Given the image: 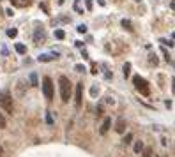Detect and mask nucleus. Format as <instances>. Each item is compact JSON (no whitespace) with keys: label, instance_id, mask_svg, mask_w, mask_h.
Segmentation results:
<instances>
[{"label":"nucleus","instance_id":"f257e3e1","mask_svg":"<svg viewBox=\"0 0 175 157\" xmlns=\"http://www.w3.org/2000/svg\"><path fill=\"white\" fill-rule=\"evenodd\" d=\"M58 86H60V97L62 102H69L71 99V81L67 76H60L58 78Z\"/></svg>","mask_w":175,"mask_h":157},{"label":"nucleus","instance_id":"f03ea898","mask_svg":"<svg viewBox=\"0 0 175 157\" xmlns=\"http://www.w3.org/2000/svg\"><path fill=\"white\" fill-rule=\"evenodd\" d=\"M42 94H44V97H46L48 101L53 99V81H51V78H48V76L42 80Z\"/></svg>","mask_w":175,"mask_h":157},{"label":"nucleus","instance_id":"7ed1b4c3","mask_svg":"<svg viewBox=\"0 0 175 157\" xmlns=\"http://www.w3.org/2000/svg\"><path fill=\"white\" fill-rule=\"evenodd\" d=\"M133 83H135V86L138 88V90L143 94V95H149L150 94V88H149V83L142 78V76H135L133 78Z\"/></svg>","mask_w":175,"mask_h":157},{"label":"nucleus","instance_id":"20e7f679","mask_svg":"<svg viewBox=\"0 0 175 157\" xmlns=\"http://www.w3.org/2000/svg\"><path fill=\"white\" fill-rule=\"evenodd\" d=\"M0 106H2L7 113H12V99L9 94H2L0 95Z\"/></svg>","mask_w":175,"mask_h":157},{"label":"nucleus","instance_id":"39448f33","mask_svg":"<svg viewBox=\"0 0 175 157\" xmlns=\"http://www.w3.org/2000/svg\"><path fill=\"white\" fill-rule=\"evenodd\" d=\"M81 99H83V83H78V85H76V95H74L76 108L81 106Z\"/></svg>","mask_w":175,"mask_h":157},{"label":"nucleus","instance_id":"423d86ee","mask_svg":"<svg viewBox=\"0 0 175 157\" xmlns=\"http://www.w3.org/2000/svg\"><path fill=\"white\" fill-rule=\"evenodd\" d=\"M58 57H60V55H58L57 51H53V53H42L37 60H39V62H53V60H57Z\"/></svg>","mask_w":175,"mask_h":157},{"label":"nucleus","instance_id":"0eeeda50","mask_svg":"<svg viewBox=\"0 0 175 157\" xmlns=\"http://www.w3.org/2000/svg\"><path fill=\"white\" fill-rule=\"evenodd\" d=\"M115 131L119 132V134H122V132H126V120L120 117L119 120H117V124H115Z\"/></svg>","mask_w":175,"mask_h":157},{"label":"nucleus","instance_id":"6e6552de","mask_svg":"<svg viewBox=\"0 0 175 157\" xmlns=\"http://www.w3.org/2000/svg\"><path fill=\"white\" fill-rule=\"evenodd\" d=\"M44 37H46V34H44V30H42V28H37L35 30V34H34V41L35 42H42V41H44Z\"/></svg>","mask_w":175,"mask_h":157},{"label":"nucleus","instance_id":"1a4fd4ad","mask_svg":"<svg viewBox=\"0 0 175 157\" xmlns=\"http://www.w3.org/2000/svg\"><path fill=\"white\" fill-rule=\"evenodd\" d=\"M110 125H112V118H110V117H106L104 122H103V125H101V131H99V132H101V134H106L108 129H110Z\"/></svg>","mask_w":175,"mask_h":157},{"label":"nucleus","instance_id":"9d476101","mask_svg":"<svg viewBox=\"0 0 175 157\" xmlns=\"http://www.w3.org/2000/svg\"><path fill=\"white\" fill-rule=\"evenodd\" d=\"M14 50H16L19 55H25V53H27V46H25V44H21V42H16V44H14Z\"/></svg>","mask_w":175,"mask_h":157},{"label":"nucleus","instance_id":"9b49d317","mask_svg":"<svg viewBox=\"0 0 175 157\" xmlns=\"http://www.w3.org/2000/svg\"><path fill=\"white\" fill-rule=\"evenodd\" d=\"M122 27H124L126 30H129V32L135 30V28H133V23H131V19H126V18L122 19Z\"/></svg>","mask_w":175,"mask_h":157},{"label":"nucleus","instance_id":"f8f14e48","mask_svg":"<svg viewBox=\"0 0 175 157\" xmlns=\"http://www.w3.org/2000/svg\"><path fill=\"white\" fill-rule=\"evenodd\" d=\"M122 73H124V76H126V78L131 74V64H129V62H126V64H124V67H122Z\"/></svg>","mask_w":175,"mask_h":157},{"label":"nucleus","instance_id":"ddd939ff","mask_svg":"<svg viewBox=\"0 0 175 157\" xmlns=\"http://www.w3.org/2000/svg\"><path fill=\"white\" fill-rule=\"evenodd\" d=\"M30 85H32V86H37V85H39V81H37V74H35V73L30 74Z\"/></svg>","mask_w":175,"mask_h":157},{"label":"nucleus","instance_id":"4468645a","mask_svg":"<svg viewBox=\"0 0 175 157\" xmlns=\"http://www.w3.org/2000/svg\"><path fill=\"white\" fill-rule=\"evenodd\" d=\"M55 37L62 41V39L65 37V32H64V30H60V28H57V30H55Z\"/></svg>","mask_w":175,"mask_h":157},{"label":"nucleus","instance_id":"2eb2a0df","mask_svg":"<svg viewBox=\"0 0 175 157\" xmlns=\"http://www.w3.org/2000/svg\"><path fill=\"white\" fill-rule=\"evenodd\" d=\"M142 150H143V143L142 141H136L135 143V154H140Z\"/></svg>","mask_w":175,"mask_h":157},{"label":"nucleus","instance_id":"dca6fc26","mask_svg":"<svg viewBox=\"0 0 175 157\" xmlns=\"http://www.w3.org/2000/svg\"><path fill=\"white\" fill-rule=\"evenodd\" d=\"M74 71H76V73H85L87 69H85L83 64H76V65H74Z\"/></svg>","mask_w":175,"mask_h":157},{"label":"nucleus","instance_id":"f3484780","mask_svg":"<svg viewBox=\"0 0 175 157\" xmlns=\"http://www.w3.org/2000/svg\"><path fill=\"white\" fill-rule=\"evenodd\" d=\"M74 11L80 12V14H83V9H81V6H80V0H74Z\"/></svg>","mask_w":175,"mask_h":157},{"label":"nucleus","instance_id":"a211bd4d","mask_svg":"<svg viewBox=\"0 0 175 157\" xmlns=\"http://www.w3.org/2000/svg\"><path fill=\"white\" fill-rule=\"evenodd\" d=\"M6 125H7V122H6V117L0 113V129H6Z\"/></svg>","mask_w":175,"mask_h":157},{"label":"nucleus","instance_id":"6ab92c4d","mask_svg":"<svg viewBox=\"0 0 175 157\" xmlns=\"http://www.w3.org/2000/svg\"><path fill=\"white\" fill-rule=\"evenodd\" d=\"M159 42H161V44H165V46H170V48L173 46V39H170V41H166V39H161Z\"/></svg>","mask_w":175,"mask_h":157},{"label":"nucleus","instance_id":"aec40b11","mask_svg":"<svg viewBox=\"0 0 175 157\" xmlns=\"http://www.w3.org/2000/svg\"><path fill=\"white\" fill-rule=\"evenodd\" d=\"M7 35H9V37H16V35H18V30H16V28H9V30H7Z\"/></svg>","mask_w":175,"mask_h":157},{"label":"nucleus","instance_id":"412c9836","mask_svg":"<svg viewBox=\"0 0 175 157\" xmlns=\"http://www.w3.org/2000/svg\"><path fill=\"white\" fill-rule=\"evenodd\" d=\"M131 140H133V134H131V132H127V134H126V138H124V143L127 145V143H131Z\"/></svg>","mask_w":175,"mask_h":157},{"label":"nucleus","instance_id":"4be33fe9","mask_svg":"<svg viewBox=\"0 0 175 157\" xmlns=\"http://www.w3.org/2000/svg\"><path fill=\"white\" fill-rule=\"evenodd\" d=\"M67 21H69V18H67V16H60V18L57 19V23H67Z\"/></svg>","mask_w":175,"mask_h":157},{"label":"nucleus","instance_id":"5701e85b","mask_svg":"<svg viewBox=\"0 0 175 157\" xmlns=\"http://www.w3.org/2000/svg\"><path fill=\"white\" fill-rule=\"evenodd\" d=\"M76 30H78L80 34H85V32H87V25H78V28H76Z\"/></svg>","mask_w":175,"mask_h":157},{"label":"nucleus","instance_id":"b1692460","mask_svg":"<svg viewBox=\"0 0 175 157\" xmlns=\"http://www.w3.org/2000/svg\"><path fill=\"white\" fill-rule=\"evenodd\" d=\"M143 157H152V150L150 148H145L143 150Z\"/></svg>","mask_w":175,"mask_h":157},{"label":"nucleus","instance_id":"393cba45","mask_svg":"<svg viewBox=\"0 0 175 157\" xmlns=\"http://www.w3.org/2000/svg\"><path fill=\"white\" fill-rule=\"evenodd\" d=\"M14 6H25V0H11Z\"/></svg>","mask_w":175,"mask_h":157},{"label":"nucleus","instance_id":"a878e982","mask_svg":"<svg viewBox=\"0 0 175 157\" xmlns=\"http://www.w3.org/2000/svg\"><path fill=\"white\" fill-rule=\"evenodd\" d=\"M46 122H48L50 125L53 124V117H51V113H48V115H46Z\"/></svg>","mask_w":175,"mask_h":157},{"label":"nucleus","instance_id":"bb28decb","mask_svg":"<svg viewBox=\"0 0 175 157\" xmlns=\"http://www.w3.org/2000/svg\"><path fill=\"white\" fill-rule=\"evenodd\" d=\"M85 4H87V9L92 11V0H85Z\"/></svg>","mask_w":175,"mask_h":157},{"label":"nucleus","instance_id":"cd10ccee","mask_svg":"<svg viewBox=\"0 0 175 157\" xmlns=\"http://www.w3.org/2000/svg\"><path fill=\"white\" fill-rule=\"evenodd\" d=\"M150 64H154V65L158 64V58H156V55H150Z\"/></svg>","mask_w":175,"mask_h":157},{"label":"nucleus","instance_id":"c85d7f7f","mask_svg":"<svg viewBox=\"0 0 175 157\" xmlns=\"http://www.w3.org/2000/svg\"><path fill=\"white\" fill-rule=\"evenodd\" d=\"M97 92H99V88H97V86H92V88H90V94H92V95H96Z\"/></svg>","mask_w":175,"mask_h":157},{"label":"nucleus","instance_id":"c756f323","mask_svg":"<svg viewBox=\"0 0 175 157\" xmlns=\"http://www.w3.org/2000/svg\"><path fill=\"white\" fill-rule=\"evenodd\" d=\"M81 57H83V58H89V53H87L85 50H81Z\"/></svg>","mask_w":175,"mask_h":157},{"label":"nucleus","instance_id":"7c9ffc66","mask_svg":"<svg viewBox=\"0 0 175 157\" xmlns=\"http://www.w3.org/2000/svg\"><path fill=\"white\" fill-rule=\"evenodd\" d=\"M92 74H97V65H92V71H90Z\"/></svg>","mask_w":175,"mask_h":157},{"label":"nucleus","instance_id":"2f4dec72","mask_svg":"<svg viewBox=\"0 0 175 157\" xmlns=\"http://www.w3.org/2000/svg\"><path fill=\"white\" fill-rule=\"evenodd\" d=\"M6 12H7V16H12V14H14V11H12V9H6Z\"/></svg>","mask_w":175,"mask_h":157},{"label":"nucleus","instance_id":"473e14b6","mask_svg":"<svg viewBox=\"0 0 175 157\" xmlns=\"http://www.w3.org/2000/svg\"><path fill=\"white\" fill-rule=\"evenodd\" d=\"M97 4H99V6H106V2H104V0H97Z\"/></svg>","mask_w":175,"mask_h":157},{"label":"nucleus","instance_id":"72a5a7b5","mask_svg":"<svg viewBox=\"0 0 175 157\" xmlns=\"http://www.w3.org/2000/svg\"><path fill=\"white\" fill-rule=\"evenodd\" d=\"M2 154H4V148H2V147H0V155H2Z\"/></svg>","mask_w":175,"mask_h":157}]
</instances>
